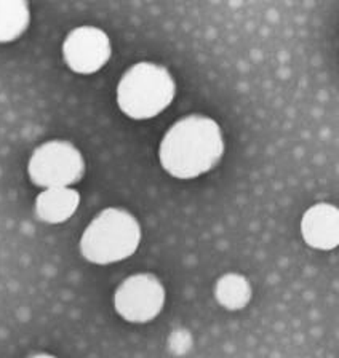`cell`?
I'll return each instance as SVG.
<instances>
[{"mask_svg":"<svg viewBox=\"0 0 339 358\" xmlns=\"http://www.w3.org/2000/svg\"><path fill=\"white\" fill-rule=\"evenodd\" d=\"M224 136L218 122L191 114L175 122L164 134L159 148L160 165L170 176L194 179L219 164Z\"/></svg>","mask_w":339,"mask_h":358,"instance_id":"obj_1","label":"cell"},{"mask_svg":"<svg viewBox=\"0 0 339 358\" xmlns=\"http://www.w3.org/2000/svg\"><path fill=\"white\" fill-rule=\"evenodd\" d=\"M176 82L165 66L141 61L124 72L117 83L119 109L133 120H149L170 108Z\"/></svg>","mask_w":339,"mask_h":358,"instance_id":"obj_2","label":"cell"},{"mask_svg":"<svg viewBox=\"0 0 339 358\" xmlns=\"http://www.w3.org/2000/svg\"><path fill=\"white\" fill-rule=\"evenodd\" d=\"M141 224L130 211L110 206L99 211L80 237V253L88 262L108 266L136 253L141 243Z\"/></svg>","mask_w":339,"mask_h":358,"instance_id":"obj_3","label":"cell"},{"mask_svg":"<svg viewBox=\"0 0 339 358\" xmlns=\"http://www.w3.org/2000/svg\"><path fill=\"white\" fill-rule=\"evenodd\" d=\"M32 184L42 189L72 187L85 175V159L71 141L52 139L37 145L27 162Z\"/></svg>","mask_w":339,"mask_h":358,"instance_id":"obj_4","label":"cell"},{"mask_svg":"<svg viewBox=\"0 0 339 358\" xmlns=\"http://www.w3.org/2000/svg\"><path fill=\"white\" fill-rule=\"evenodd\" d=\"M166 291L154 273H135L114 291V309L129 323H149L165 306Z\"/></svg>","mask_w":339,"mask_h":358,"instance_id":"obj_5","label":"cell"},{"mask_svg":"<svg viewBox=\"0 0 339 358\" xmlns=\"http://www.w3.org/2000/svg\"><path fill=\"white\" fill-rule=\"evenodd\" d=\"M63 59L72 72L90 76L101 71L113 56L108 34L96 26H79L66 36Z\"/></svg>","mask_w":339,"mask_h":358,"instance_id":"obj_6","label":"cell"},{"mask_svg":"<svg viewBox=\"0 0 339 358\" xmlns=\"http://www.w3.org/2000/svg\"><path fill=\"white\" fill-rule=\"evenodd\" d=\"M304 242L315 250H333L339 242V213L331 203H315L301 220Z\"/></svg>","mask_w":339,"mask_h":358,"instance_id":"obj_7","label":"cell"},{"mask_svg":"<svg viewBox=\"0 0 339 358\" xmlns=\"http://www.w3.org/2000/svg\"><path fill=\"white\" fill-rule=\"evenodd\" d=\"M80 205V195L72 187L43 189L36 199V216L47 224L69 221Z\"/></svg>","mask_w":339,"mask_h":358,"instance_id":"obj_8","label":"cell"},{"mask_svg":"<svg viewBox=\"0 0 339 358\" xmlns=\"http://www.w3.org/2000/svg\"><path fill=\"white\" fill-rule=\"evenodd\" d=\"M29 3L23 0H0V43L13 42L27 31Z\"/></svg>","mask_w":339,"mask_h":358,"instance_id":"obj_9","label":"cell"},{"mask_svg":"<svg viewBox=\"0 0 339 358\" xmlns=\"http://www.w3.org/2000/svg\"><path fill=\"white\" fill-rule=\"evenodd\" d=\"M253 289L240 273H226L215 285V298L227 310H240L252 299Z\"/></svg>","mask_w":339,"mask_h":358,"instance_id":"obj_10","label":"cell"},{"mask_svg":"<svg viewBox=\"0 0 339 358\" xmlns=\"http://www.w3.org/2000/svg\"><path fill=\"white\" fill-rule=\"evenodd\" d=\"M27 358H58V357L50 355V354H34V355H29Z\"/></svg>","mask_w":339,"mask_h":358,"instance_id":"obj_11","label":"cell"}]
</instances>
